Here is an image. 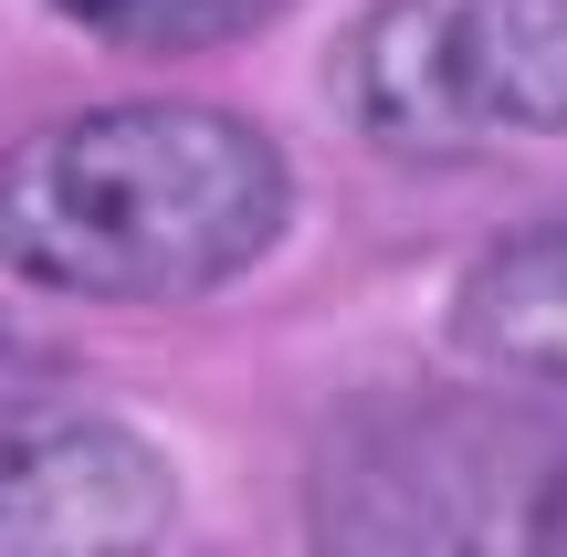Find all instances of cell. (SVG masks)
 Here are the masks:
<instances>
[{
    "instance_id": "obj_1",
    "label": "cell",
    "mask_w": 567,
    "mask_h": 557,
    "mask_svg": "<svg viewBox=\"0 0 567 557\" xmlns=\"http://www.w3.org/2000/svg\"><path fill=\"white\" fill-rule=\"evenodd\" d=\"M295 221L284 147L231 105H95L0 158V264L42 295L179 306L252 274Z\"/></svg>"
},
{
    "instance_id": "obj_6",
    "label": "cell",
    "mask_w": 567,
    "mask_h": 557,
    "mask_svg": "<svg viewBox=\"0 0 567 557\" xmlns=\"http://www.w3.org/2000/svg\"><path fill=\"white\" fill-rule=\"evenodd\" d=\"M63 21H84L95 42H126V53H210V42L264 32L284 0H53Z\"/></svg>"
},
{
    "instance_id": "obj_3",
    "label": "cell",
    "mask_w": 567,
    "mask_h": 557,
    "mask_svg": "<svg viewBox=\"0 0 567 557\" xmlns=\"http://www.w3.org/2000/svg\"><path fill=\"white\" fill-rule=\"evenodd\" d=\"M326 95L389 158H484L567 137V0H368Z\"/></svg>"
},
{
    "instance_id": "obj_4",
    "label": "cell",
    "mask_w": 567,
    "mask_h": 557,
    "mask_svg": "<svg viewBox=\"0 0 567 557\" xmlns=\"http://www.w3.org/2000/svg\"><path fill=\"white\" fill-rule=\"evenodd\" d=\"M179 516L158 442L95 411L0 400V557H137Z\"/></svg>"
},
{
    "instance_id": "obj_5",
    "label": "cell",
    "mask_w": 567,
    "mask_h": 557,
    "mask_svg": "<svg viewBox=\"0 0 567 557\" xmlns=\"http://www.w3.org/2000/svg\"><path fill=\"white\" fill-rule=\"evenodd\" d=\"M452 337H463L484 369L536 379V390H567V210L515 243H494L484 264L452 295Z\"/></svg>"
},
{
    "instance_id": "obj_2",
    "label": "cell",
    "mask_w": 567,
    "mask_h": 557,
    "mask_svg": "<svg viewBox=\"0 0 567 557\" xmlns=\"http://www.w3.org/2000/svg\"><path fill=\"white\" fill-rule=\"evenodd\" d=\"M316 557H557L567 432L494 400H358L305 474Z\"/></svg>"
}]
</instances>
